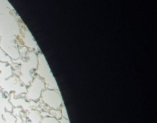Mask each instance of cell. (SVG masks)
<instances>
[{"label": "cell", "mask_w": 157, "mask_h": 123, "mask_svg": "<svg viewBox=\"0 0 157 123\" xmlns=\"http://www.w3.org/2000/svg\"><path fill=\"white\" fill-rule=\"evenodd\" d=\"M41 123H60V121L55 117L45 116L41 118Z\"/></svg>", "instance_id": "obj_4"}, {"label": "cell", "mask_w": 157, "mask_h": 123, "mask_svg": "<svg viewBox=\"0 0 157 123\" xmlns=\"http://www.w3.org/2000/svg\"><path fill=\"white\" fill-rule=\"evenodd\" d=\"M61 115H62L63 118H65L68 119V116H67V111H66V108L64 107V105H63L61 106Z\"/></svg>", "instance_id": "obj_5"}, {"label": "cell", "mask_w": 157, "mask_h": 123, "mask_svg": "<svg viewBox=\"0 0 157 123\" xmlns=\"http://www.w3.org/2000/svg\"><path fill=\"white\" fill-rule=\"evenodd\" d=\"M38 67H37L36 70V73L38 75V77H39L40 78H41L44 81L46 88H48L49 89L58 90V88L56 81H55L53 75L52 74L50 68H49L44 55L41 53H40L38 55Z\"/></svg>", "instance_id": "obj_1"}, {"label": "cell", "mask_w": 157, "mask_h": 123, "mask_svg": "<svg viewBox=\"0 0 157 123\" xmlns=\"http://www.w3.org/2000/svg\"><path fill=\"white\" fill-rule=\"evenodd\" d=\"M46 89L44 81L39 77H35L33 78L31 84L27 88L26 91V98L30 101H37L41 98V93Z\"/></svg>", "instance_id": "obj_3"}, {"label": "cell", "mask_w": 157, "mask_h": 123, "mask_svg": "<svg viewBox=\"0 0 157 123\" xmlns=\"http://www.w3.org/2000/svg\"><path fill=\"white\" fill-rule=\"evenodd\" d=\"M41 99L44 104L52 109H59L63 105V100L61 93L55 89H45L42 92Z\"/></svg>", "instance_id": "obj_2"}, {"label": "cell", "mask_w": 157, "mask_h": 123, "mask_svg": "<svg viewBox=\"0 0 157 123\" xmlns=\"http://www.w3.org/2000/svg\"><path fill=\"white\" fill-rule=\"evenodd\" d=\"M59 121H60V123H70L69 122V120L67 119V118H63V117L61 118H60Z\"/></svg>", "instance_id": "obj_6"}]
</instances>
